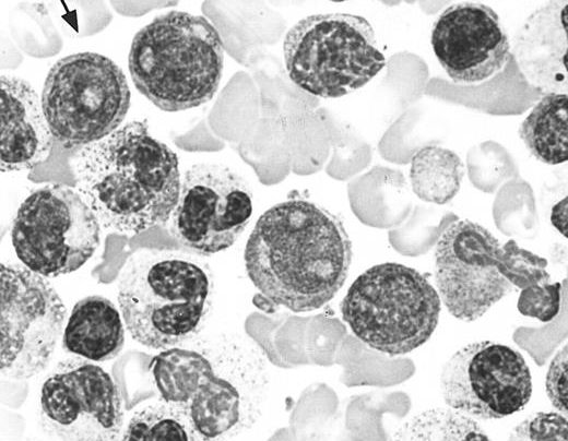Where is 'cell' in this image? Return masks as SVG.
Masks as SVG:
<instances>
[{
	"label": "cell",
	"instance_id": "e0dca14e",
	"mask_svg": "<svg viewBox=\"0 0 568 441\" xmlns=\"http://www.w3.org/2000/svg\"><path fill=\"white\" fill-rule=\"evenodd\" d=\"M123 344V323L109 299L94 295L73 306L62 336L66 351L104 362L118 356Z\"/></svg>",
	"mask_w": 568,
	"mask_h": 441
},
{
	"label": "cell",
	"instance_id": "9c48e42d",
	"mask_svg": "<svg viewBox=\"0 0 568 441\" xmlns=\"http://www.w3.org/2000/svg\"><path fill=\"white\" fill-rule=\"evenodd\" d=\"M66 308L45 276L24 264L0 266V369L13 380L46 368L63 326Z\"/></svg>",
	"mask_w": 568,
	"mask_h": 441
},
{
	"label": "cell",
	"instance_id": "8992f818",
	"mask_svg": "<svg viewBox=\"0 0 568 441\" xmlns=\"http://www.w3.org/2000/svg\"><path fill=\"white\" fill-rule=\"evenodd\" d=\"M283 56L289 79L322 98L363 87L386 65L371 24L348 13L299 20L284 38Z\"/></svg>",
	"mask_w": 568,
	"mask_h": 441
},
{
	"label": "cell",
	"instance_id": "cb8c5ba5",
	"mask_svg": "<svg viewBox=\"0 0 568 441\" xmlns=\"http://www.w3.org/2000/svg\"><path fill=\"white\" fill-rule=\"evenodd\" d=\"M560 289L559 283L537 284L522 288L518 299V310L525 317L549 322L559 311Z\"/></svg>",
	"mask_w": 568,
	"mask_h": 441
},
{
	"label": "cell",
	"instance_id": "4316f807",
	"mask_svg": "<svg viewBox=\"0 0 568 441\" xmlns=\"http://www.w3.org/2000/svg\"><path fill=\"white\" fill-rule=\"evenodd\" d=\"M551 221L560 234L567 238V198L553 206Z\"/></svg>",
	"mask_w": 568,
	"mask_h": 441
},
{
	"label": "cell",
	"instance_id": "2e32d148",
	"mask_svg": "<svg viewBox=\"0 0 568 441\" xmlns=\"http://www.w3.org/2000/svg\"><path fill=\"white\" fill-rule=\"evenodd\" d=\"M567 0H548L516 33L512 55L530 85L567 94Z\"/></svg>",
	"mask_w": 568,
	"mask_h": 441
},
{
	"label": "cell",
	"instance_id": "30bf717a",
	"mask_svg": "<svg viewBox=\"0 0 568 441\" xmlns=\"http://www.w3.org/2000/svg\"><path fill=\"white\" fill-rule=\"evenodd\" d=\"M253 212L249 182L221 163H198L182 178L169 233L182 246L202 254L227 249Z\"/></svg>",
	"mask_w": 568,
	"mask_h": 441
},
{
	"label": "cell",
	"instance_id": "7c38bea8",
	"mask_svg": "<svg viewBox=\"0 0 568 441\" xmlns=\"http://www.w3.org/2000/svg\"><path fill=\"white\" fill-rule=\"evenodd\" d=\"M499 241L469 219L450 224L435 252V281L447 310L462 321L481 318L514 286L499 272Z\"/></svg>",
	"mask_w": 568,
	"mask_h": 441
},
{
	"label": "cell",
	"instance_id": "277c9868",
	"mask_svg": "<svg viewBox=\"0 0 568 441\" xmlns=\"http://www.w3.org/2000/svg\"><path fill=\"white\" fill-rule=\"evenodd\" d=\"M213 300L204 264L168 252L131 257L118 279V303L131 337L154 349L171 348L203 326Z\"/></svg>",
	"mask_w": 568,
	"mask_h": 441
},
{
	"label": "cell",
	"instance_id": "52a82bcc",
	"mask_svg": "<svg viewBox=\"0 0 568 441\" xmlns=\"http://www.w3.org/2000/svg\"><path fill=\"white\" fill-rule=\"evenodd\" d=\"M130 97L121 68L103 55L85 51L63 57L50 68L40 103L55 141L71 150L117 130Z\"/></svg>",
	"mask_w": 568,
	"mask_h": 441
},
{
	"label": "cell",
	"instance_id": "603a6c76",
	"mask_svg": "<svg viewBox=\"0 0 568 441\" xmlns=\"http://www.w3.org/2000/svg\"><path fill=\"white\" fill-rule=\"evenodd\" d=\"M546 266V259L520 248L514 240L507 241L498 250L497 267L514 287L522 289L549 283Z\"/></svg>",
	"mask_w": 568,
	"mask_h": 441
},
{
	"label": "cell",
	"instance_id": "7a4b0ae2",
	"mask_svg": "<svg viewBox=\"0 0 568 441\" xmlns=\"http://www.w3.org/2000/svg\"><path fill=\"white\" fill-rule=\"evenodd\" d=\"M75 188L105 228L140 234L166 224L178 202L176 153L133 120L83 146L71 162Z\"/></svg>",
	"mask_w": 568,
	"mask_h": 441
},
{
	"label": "cell",
	"instance_id": "ba28073f",
	"mask_svg": "<svg viewBox=\"0 0 568 441\" xmlns=\"http://www.w3.org/2000/svg\"><path fill=\"white\" fill-rule=\"evenodd\" d=\"M19 260L48 277L79 270L100 242V223L80 192L61 183L34 190L12 225Z\"/></svg>",
	"mask_w": 568,
	"mask_h": 441
},
{
	"label": "cell",
	"instance_id": "484cf974",
	"mask_svg": "<svg viewBox=\"0 0 568 441\" xmlns=\"http://www.w3.org/2000/svg\"><path fill=\"white\" fill-rule=\"evenodd\" d=\"M567 345L554 357L546 376V393L553 406L567 415Z\"/></svg>",
	"mask_w": 568,
	"mask_h": 441
},
{
	"label": "cell",
	"instance_id": "d4e9b609",
	"mask_svg": "<svg viewBox=\"0 0 568 441\" xmlns=\"http://www.w3.org/2000/svg\"><path fill=\"white\" fill-rule=\"evenodd\" d=\"M512 440H564L567 419L557 413H537L525 419L510 433Z\"/></svg>",
	"mask_w": 568,
	"mask_h": 441
},
{
	"label": "cell",
	"instance_id": "44dd1931",
	"mask_svg": "<svg viewBox=\"0 0 568 441\" xmlns=\"http://www.w3.org/2000/svg\"><path fill=\"white\" fill-rule=\"evenodd\" d=\"M464 165L451 150L426 145L411 159L410 181L413 192L426 202L446 204L461 188Z\"/></svg>",
	"mask_w": 568,
	"mask_h": 441
},
{
	"label": "cell",
	"instance_id": "6da1fadb",
	"mask_svg": "<svg viewBox=\"0 0 568 441\" xmlns=\"http://www.w3.org/2000/svg\"><path fill=\"white\" fill-rule=\"evenodd\" d=\"M352 246L339 217L292 198L265 211L245 249L247 274L259 291L294 312L324 306L348 273Z\"/></svg>",
	"mask_w": 568,
	"mask_h": 441
},
{
	"label": "cell",
	"instance_id": "d6986e66",
	"mask_svg": "<svg viewBox=\"0 0 568 441\" xmlns=\"http://www.w3.org/2000/svg\"><path fill=\"white\" fill-rule=\"evenodd\" d=\"M150 371L162 400L180 413L196 391L215 373L200 353L167 348L150 362Z\"/></svg>",
	"mask_w": 568,
	"mask_h": 441
},
{
	"label": "cell",
	"instance_id": "83f0119b",
	"mask_svg": "<svg viewBox=\"0 0 568 441\" xmlns=\"http://www.w3.org/2000/svg\"><path fill=\"white\" fill-rule=\"evenodd\" d=\"M332 2H343V1H347V0H330Z\"/></svg>",
	"mask_w": 568,
	"mask_h": 441
},
{
	"label": "cell",
	"instance_id": "ffe728a7",
	"mask_svg": "<svg viewBox=\"0 0 568 441\" xmlns=\"http://www.w3.org/2000/svg\"><path fill=\"white\" fill-rule=\"evenodd\" d=\"M181 414L197 437L211 440L237 425L240 394L229 381L214 373L194 392Z\"/></svg>",
	"mask_w": 568,
	"mask_h": 441
},
{
	"label": "cell",
	"instance_id": "5bb4252c",
	"mask_svg": "<svg viewBox=\"0 0 568 441\" xmlns=\"http://www.w3.org/2000/svg\"><path fill=\"white\" fill-rule=\"evenodd\" d=\"M434 53L447 75L460 85L484 83L506 68L510 41L497 13L480 2L446 8L434 23Z\"/></svg>",
	"mask_w": 568,
	"mask_h": 441
},
{
	"label": "cell",
	"instance_id": "9a60e30c",
	"mask_svg": "<svg viewBox=\"0 0 568 441\" xmlns=\"http://www.w3.org/2000/svg\"><path fill=\"white\" fill-rule=\"evenodd\" d=\"M55 139L33 86L15 75L0 80V168L23 171L43 164Z\"/></svg>",
	"mask_w": 568,
	"mask_h": 441
},
{
	"label": "cell",
	"instance_id": "8fae6325",
	"mask_svg": "<svg viewBox=\"0 0 568 441\" xmlns=\"http://www.w3.org/2000/svg\"><path fill=\"white\" fill-rule=\"evenodd\" d=\"M440 388L451 408L481 419H500L530 402L532 380L522 355L506 345L471 343L443 366Z\"/></svg>",
	"mask_w": 568,
	"mask_h": 441
},
{
	"label": "cell",
	"instance_id": "3957f363",
	"mask_svg": "<svg viewBox=\"0 0 568 441\" xmlns=\"http://www.w3.org/2000/svg\"><path fill=\"white\" fill-rule=\"evenodd\" d=\"M128 65L137 90L153 105L182 111L210 102L217 92L223 43L205 17L169 11L134 35Z\"/></svg>",
	"mask_w": 568,
	"mask_h": 441
},
{
	"label": "cell",
	"instance_id": "5b68a950",
	"mask_svg": "<svg viewBox=\"0 0 568 441\" xmlns=\"http://www.w3.org/2000/svg\"><path fill=\"white\" fill-rule=\"evenodd\" d=\"M343 320L369 347L388 354L410 353L433 335L440 297L418 271L377 264L360 274L342 301Z\"/></svg>",
	"mask_w": 568,
	"mask_h": 441
},
{
	"label": "cell",
	"instance_id": "7402d4cb",
	"mask_svg": "<svg viewBox=\"0 0 568 441\" xmlns=\"http://www.w3.org/2000/svg\"><path fill=\"white\" fill-rule=\"evenodd\" d=\"M129 441L198 439L186 417L170 405H150L134 413L122 437Z\"/></svg>",
	"mask_w": 568,
	"mask_h": 441
},
{
	"label": "cell",
	"instance_id": "4fadbf2b",
	"mask_svg": "<svg viewBox=\"0 0 568 441\" xmlns=\"http://www.w3.org/2000/svg\"><path fill=\"white\" fill-rule=\"evenodd\" d=\"M40 409L47 432L64 440H116L123 425L115 382L81 359L58 363L43 384Z\"/></svg>",
	"mask_w": 568,
	"mask_h": 441
},
{
	"label": "cell",
	"instance_id": "ac0fdd59",
	"mask_svg": "<svg viewBox=\"0 0 568 441\" xmlns=\"http://www.w3.org/2000/svg\"><path fill=\"white\" fill-rule=\"evenodd\" d=\"M519 135L532 156L547 165L568 159L567 94L545 93L522 121Z\"/></svg>",
	"mask_w": 568,
	"mask_h": 441
}]
</instances>
